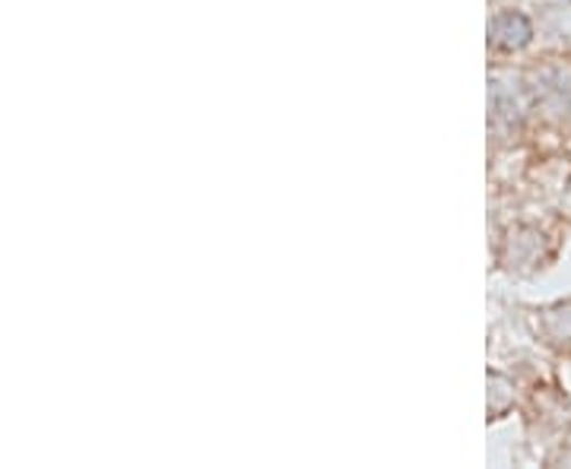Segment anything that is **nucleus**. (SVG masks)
<instances>
[{
  "label": "nucleus",
  "instance_id": "obj_1",
  "mask_svg": "<svg viewBox=\"0 0 571 469\" xmlns=\"http://www.w3.org/2000/svg\"><path fill=\"white\" fill-rule=\"evenodd\" d=\"M489 39L492 45L505 48V51H515V48H523L530 42V23L523 13H515V10H505L492 20V29H489Z\"/></svg>",
  "mask_w": 571,
  "mask_h": 469
}]
</instances>
